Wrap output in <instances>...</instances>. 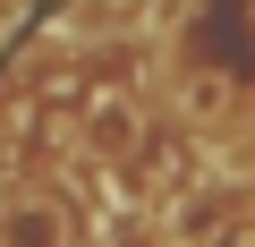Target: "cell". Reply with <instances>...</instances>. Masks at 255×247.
Masks as SVG:
<instances>
[{
	"label": "cell",
	"instance_id": "cell-1",
	"mask_svg": "<svg viewBox=\"0 0 255 247\" xmlns=\"http://www.w3.org/2000/svg\"><path fill=\"white\" fill-rule=\"evenodd\" d=\"M0 247H77V230L51 196H9L0 205Z\"/></svg>",
	"mask_w": 255,
	"mask_h": 247
},
{
	"label": "cell",
	"instance_id": "cell-2",
	"mask_svg": "<svg viewBox=\"0 0 255 247\" xmlns=\"http://www.w3.org/2000/svg\"><path fill=\"white\" fill-rule=\"evenodd\" d=\"M230 34H238V60L255 68V0H230Z\"/></svg>",
	"mask_w": 255,
	"mask_h": 247
},
{
	"label": "cell",
	"instance_id": "cell-3",
	"mask_svg": "<svg viewBox=\"0 0 255 247\" xmlns=\"http://www.w3.org/2000/svg\"><path fill=\"white\" fill-rule=\"evenodd\" d=\"M213 247H255V213H247V222H230V230H221Z\"/></svg>",
	"mask_w": 255,
	"mask_h": 247
}]
</instances>
